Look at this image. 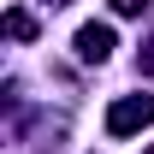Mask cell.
I'll return each instance as SVG.
<instances>
[{
    "label": "cell",
    "instance_id": "cell-1",
    "mask_svg": "<svg viewBox=\"0 0 154 154\" xmlns=\"http://www.w3.org/2000/svg\"><path fill=\"white\" fill-rule=\"evenodd\" d=\"M148 125H154V95H125V101L107 107V131L113 136H136Z\"/></svg>",
    "mask_w": 154,
    "mask_h": 154
},
{
    "label": "cell",
    "instance_id": "cell-2",
    "mask_svg": "<svg viewBox=\"0 0 154 154\" xmlns=\"http://www.w3.org/2000/svg\"><path fill=\"white\" fill-rule=\"evenodd\" d=\"M107 54H113V30H107V24H83V30H77V59L101 65Z\"/></svg>",
    "mask_w": 154,
    "mask_h": 154
},
{
    "label": "cell",
    "instance_id": "cell-3",
    "mask_svg": "<svg viewBox=\"0 0 154 154\" xmlns=\"http://www.w3.org/2000/svg\"><path fill=\"white\" fill-rule=\"evenodd\" d=\"M6 36L30 42V36H36V18H30V12H6Z\"/></svg>",
    "mask_w": 154,
    "mask_h": 154
},
{
    "label": "cell",
    "instance_id": "cell-4",
    "mask_svg": "<svg viewBox=\"0 0 154 154\" xmlns=\"http://www.w3.org/2000/svg\"><path fill=\"white\" fill-rule=\"evenodd\" d=\"M113 12H119V18H142V12H148V0H113Z\"/></svg>",
    "mask_w": 154,
    "mask_h": 154
},
{
    "label": "cell",
    "instance_id": "cell-5",
    "mask_svg": "<svg viewBox=\"0 0 154 154\" xmlns=\"http://www.w3.org/2000/svg\"><path fill=\"white\" fill-rule=\"evenodd\" d=\"M48 6H65V0H48Z\"/></svg>",
    "mask_w": 154,
    "mask_h": 154
},
{
    "label": "cell",
    "instance_id": "cell-6",
    "mask_svg": "<svg viewBox=\"0 0 154 154\" xmlns=\"http://www.w3.org/2000/svg\"><path fill=\"white\" fill-rule=\"evenodd\" d=\"M148 154H154V148H148Z\"/></svg>",
    "mask_w": 154,
    "mask_h": 154
}]
</instances>
